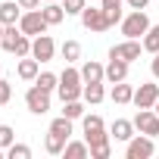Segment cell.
I'll return each mask as SVG.
<instances>
[{"label":"cell","instance_id":"6da1fadb","mask_svg":"<svg viewBox=\"0 0 159 159\" xmlns=\"http://www.w3.org/2000/svg\"><path fill=\"white\" fill-rule=\"evenodd\" d=\"M150 16L143 13V10H131L125 19H122V34L125 38H143L147 31H150Z\"/></svg>","mask_w":159,"mask_h":159},{"label":"cell","instance_id":"7a4b0ae2","mask_svg":"<svg viewBox=\"0 0 159 159\" xmlns=\"http://www.w3.org/2000/svg\"><path fill=\"white\" fill-rule=\"evenodd\" d=\"M153 153H156V143L150 134H134L125 147V159H150Z\"/></svg>","mask_w":159,"mask_h":159},{"label":"cell","instance_id":"3957f363","mask_svg":"<svg viewBox=\"0 0 159 159\" xmlns=\"http://www.w3.org/2000/svg\"><path fill=\"white\" fill-rule=\"evenodd\" d=\"M81 25H84L88 31H94V34H100V31L112 28V25H109V16H106V10H103V7H100V10L84 7V10H81Z\"/></svg>","mask_w":159,"mask_h":159},{"label":"cell","instance_id":"277c9868","mask_svg":"<svg viewBox=\"0 0 159 159\" xmlns=\"http://www.w3.org/2000/svg\"><path fill=\"white\" fill-rule=\"evenodd\" d=\"M19 28H22L28 38H38V34H44L50 25H47V19H44V13H41V10H25V13H22V19H19Z\"/></svg>","mask_w":159,"mask_h":159},{"label":"cell","instance_id":"5b68a950","mask_svg":"<svg viewBox=\"0 0 159 159\" xmlns=\"http://www.w3.org/2000/svg\"><path fill=\"white\" fill-rule=\"evenodd\" d=\"M140 53H143V41H137V38H125L122 44L109 47V56H112V59H125V62L140 59Z\"/></svg>","mask_w":159,"mask_h":159},{"label":"cell","instance_id":"8992f818","mask_svg":"<svg viewBox=\"0 0 159 159\" xmlns=\"http://www.w3.org/2000/svg\"><path fill=\"white\" fill-rule=\"evenodd\" d=\"M25 106H28V112H34V116H44V112L50 109V91H44V88L31 84V88L25 91Z\"/></svg>","mask_w":159,"mask_h":159},{"label":"cell","instance_id":"52a82bcc","mask_svg":"<svg viewBox=\"0 0 159 159\" xmlns=\"http://www.w3.org/2000/svg\"><path fill=\"white\" fill-rule=\"evenodd\" d=\"M53 53H56V44H53V38H50L47 31L38 34V38H31V56H34L38 62H50Z\"/></svg>","mask_w":159,"mask_h":159},{"label":"cell","instance_id":"ba28073f","mask_svg":"<svg viewBox=\"0 0 159 159\" xmlns=\"http://www.w3.org/2000/svg\"><path fill=\"white\" fill-rule=\"evenodd\" d=\"M156 100H159V84H153V81H147V84H140V88H134V106L137 109H153L156 106Z\"/></svg>","mask_w":159,"mask_h":159},{"label":"cell","instance_id":"9c48e42d","mask_svg":"<svg viewBox=\"0 0 159 159\" xmlns=\"http://www.w3.org/2000/svg\"><path fill=\"white\" fill-rule=\"evenodd\" d=\"M134 128L140 134H150V137H159V112L156 109H140L134 116Z\"/></svg>","mask_w":159,"mask_h":159},{"label":"cell","instance_id":"30bf717a","mask_svg":"<svg viewBox=\"0 0 159 159\" xmlns=\"http://www.w3.org/2000/svg\"><path fill=\"white\" fill-rule=\"evenodd\" d=\"M81 81L84 84H94V81H106V66H100L97 59H88L81 66Z\"/></svg>","mask_w":159,"mask_h":159},{"label":"cell","instance_id":"8fae6325","mask_svg":"<svg viewBox=\"0 0 159 159\" xmlns=\"http://www.w3.org/2000/svg\"><path fill=\"white\" fill-rule=\"evenodd\" d=\"M22 13L25 10L16 3V0H3V3H0V22H3V25H19Z\"/></svg>","mask_w":159,"mask_h":159},{"label":"cell","instance_id":"7c38bea8","mask_svg":"<svg viewBox=\"0 0 159 159\" xmlns=\"http://www.w3.org/2000/svg\"><path fill=\"white\" fill-rule=\"evenodd\" d=\"M128 66H131V62H125V59H112V56H109V66H106V81H109V84L125 81V78H128Z\"/></svg>","mask_w":159,"mask_h":159},{"label":"cell","instance_id":"4fadbf2b","mask_svg":"<svg viewBox=\"0 0 159 159\" xmlns=\"http://www.w3.org/2000/svg\"><path fill=\"white\" fill-rule=\"evenodd\" d=\"M16 72H19V78H22V81H34V78L41 75V62H38L34 56H22Z\"/></svg>","mask_w":159,"mask_h":159},{"label":"cell","instance_id":"5bb4252c","mask_svg":"<svg viewBox=\"0 0 159 159\" xmlns=\"http://www.w3.org/2000/svg\"><path fill=\"white\" fill-rule=\"evenodd\" d=\"M109 131H112V140H122V143H128V140L134 137V131H137V128H134V122H128V119H116Z\"/></svg>","mask_w":159,"mask_h":159},{"label":"cell","instance_id":"9a60e30c","mask_svg":"<svg viewBox=\"0 0 159 159\" xmlns=\"http://www.w3.org/2000/svg\"><path fill=\"white\" fill-rule=\"evenodd\" d=\"M109 97H112V103L125 106V103H131V100H134V88H131V84H125V81H116V84H112V91H109Z\"/></svg>","mask_w":159,"mask_h":159},{"label":"cell","instance_id":"2e32d148","mask_svg":"<svg viewBox=\"0 0 159 159\" xmlns=\"http://www.w3.org/2000/svg\"><path fill=\"white\" fill-rule=\"evenodd\" d=\"M62 156L66 159H88L91 156V147H88V140H69L66 150H62Z\"/></svg>","mask_w":159,"mask_h":159},{"label":"cell","instance_id":"e0dca14e","mask_svg":"<svg viewBox=\"0 0 159 159\" xmlns=\"http://www.w3.org/2000/svg\"><path fill=\"white\" fill-rule=\"evenodd\" d=\"M41 13H44L47 25H59V22H62V19L69 16V13H66V7H62V0H56V3H47V7L41 10Z\"/></svg>","mask_w":159,"mask_h":159},{"label":"cell","instance_id":"ac0fdd59","mask_svg":"<svg viewBox=\"0 0 159 159\" xmlns=\"http://www.w3.org/2000/svg\"><path fill=\"white\" fill-rule=\"evenodd\" d=\"M66 137L62 134H53V131H47V137H44V150L50 153V156H62V150H66Z\"/></svg>","mask_w":159,"mask_h":159},{"label":"cell","instance_id":"d6986e66","mask_svg":"<svg viewBox=\"0 0 159 159\" xmlns=\"http://www.w3.org/2000/svg\"><path fill=\"white\" fill-rule=\"evenodd\" d=\"M19 38H22V28H19V25H7V28H3V38H0V47H3L7 53H13Z\"/></svg>","mask_w":159,"mask_h":159},{"label":"cell","instance_id":"ffe728a7","mask_svg":"<svg viewBox=\"0 0 159 159\" xmlns=\"http://www.w3.org/2000/svg\"><path fill=\"white\" fill-rule=\"evenodd\" d=\"M56 94H59L62 103H69V100H81V97H84V84H59Z\"/></svg>","mask_w":159,"mask_h":159},{"label":"cell","instance_id":"44dd1931","mask_svg":"<svg viewBox=\"0 0 159 159\" xmlns=\"http://www.w3.org/2000/svg\"><path fill=\"white\" fill-rule=\"evenodd\" d=\"M106 100V91H103V81H94V84H84V103H103Z\"/></svg>","mask_w":159,"mask_h":159},{"label":"cell","instance_id":"7402d4cb","mask_svg":"<svg viewBox=\"0 0 159 159\" xmlns=\"http://www.w3.org/2000/svg\"><path fill=\"white\" fill-rule=\"evenodd\" d=\"M59 53H62L66 62H78V59H81V44H78V41H66L59 47Z\"/></svg>","mask_w":159,"mask_h":159},{"label":"cell","instance_id":"603a6c76","mask_svg":"<svg viewBox=\"0 0 159 159\" xmlns=\"http://www.w3.org/2000/svg\"><path fill=\"white\" fill-rule=\"evenodd\" d=\"M59 84H84L81 81V69H75L72 62H66V69L59 75Z\"/></svg>","mask_w":159,"mask_h":159},{"label":"cell","instance_id":"cb8c5ba5","mask_svg":"<svg viewBox=\"0 0 159 159\" xmlns=\"http://www.w3.org/2000/svg\"><path fill=\"white\" fill-rule=\"evenodd\" d=\"M50 131H53V134H62V137L69 140V137H72V119H69V116L53 119V122H50Z\"/></svg>","mask_w":159,"mask_h":159},{"label":"cell","instance_id":"d4e9b609","mask_svg":"<svg viewBox=\"0 0 159 159\" xmlns=\"http://www.w3.org/2000/svg\"><path fill=\"white\" fill-rule=\"evenodd\" d=\"M140 41H143V50L147 53H159V25H150V31Z\"/></svg>","mask_w":159,"mask_h":159},{"label":"cell","instance_id":"484cf974","mask_svg":"<svg viewBox=\"0 0 159 159\" xmlns=\"http://www.w3.org/2000/svg\"><path fill=\"white\" fill-rule=\"evenodd\" d=\"M34 84H38V88H44V91H50V94H53V91H56V88H59V75H53V72H41V75H38V78H34Z\"/></svg>","mask_w":159,"mask_h":159},{"label":"cell","instance_id":"4316f807","mask_svg":"<svg viewBox=\"0 0 159 159\" xmlns=\"http://www.w3.org/2000/svg\"><path fill=\"white\" fill-rule=\"evenodd\" d=\"M7 156H10V159H31V147H28V143H16V140H13V143L7 147Z\"/></svg>","mask_w":159,"mask_h":159},{"label":"cell","instance_id":"83f0119b","mask_svg":"<svg viewBox=\"0 0 159 159\" xmlns=\"http://www.w3.org/2000/svg\"><path fill=\"white\" fill-rule=\"evenodd\" d=\"M62 116H69L72 122L81 119V116H84V103H81V100H69V103H62Z\"/></svg>","mask_w":159,"mask_h":159},{"label":"cell","instance_id":"f1b7e54d","mask_svg":"<svg viewBox=\"0 0 159 159\" xmlns=\"http://www.w3.org/2000/svg\"><path fill=\"white\" fill-rule=\"evenodd\" d=\"M81 128H84V134H91V131H103V119L100 116H81Z\"/></svg>","mask_w":159,"mask_h":159},{"label":"cell","instance_id":"f546056e","mask_svg":"<svg viewBox=\"0 0 159 159\" xmlns=\"http://www.w3.org/2000/svg\"><path fill=\"white\" fill-rule=\"evenodd\" d=\"M13 53H16L19 59H22V56H31V38H28L25 31H22V38L16 41V50H13Z\"/></svg>","mask_w":159,"mask_h":159},{"label":"cell","instance_id":"4dcf8cb0","mask_svg":"<svg viewBox=\"0 0 159 159\" xmlns=\"http://www.w3.org/2000/svg\"><path fill=\"white\" fill-rule=\"evenodd\" d=\"M109 153H112V140H106V143H97V147H91V159H109Z\"/></svg>","mask_w":159,"mask_h":159},{"label":"cell","instance_id":"1f68e13d","mask_svg":"<svg viewBox=\"0 0 159 159\" xmlns=\"http://www.w3.org/2000/svg\"><path fill=\"white\" fill-rule=\"evenodd\" d=\"M13 140H16V131H13L10 125H0V150H7Z\"/></svg>","mask_w":159,"mask_h":159},{"label":"cell","instance_id":"d6a6232c","mask_svg":"<svg viewBox=\"0 0 159 159\" xmlns=\"http://www.w3.org/2000/svg\"><path fill=\"white\" fill-rule=\"evenodd\" d=\"M62 7H66L69 16H81V10H84L88 3H84V0H62Z\"/></svg>","mask_w":159,"mask_h":159},{"label":"cell","instance_id":"836d02e7","mask_svg":"<svg viewBox=\"0 0 159 159\" xmlns=\"http://www.w3.org/2000/svg\"><path fill=\"white\" fill-rule=\"evenodd\" d=\"M10 97H13L10 81H7V78H0V106H3V103H10Z\"/></svg>","mask_w":159,"mask_h":159},{"label":"cell","instance_id":"e575fe53","mask_svg":"<svg viewBox=\"0 0 159 159\" xmlns=\"http://www.w3.org/2000/svg\"><path fill=\"white\" fill-rule=\"evenodd\" d=\"M22 10H41V0H16Z\"/></svg>","mask_w":159,"mask_h":159},{"label":"cell","instance_id":"d590c367","mask_svg":"<svg viewBox=\"0 0 159 159\" xmlns=\"http://www.w3.org/2000/svg\"><path fill=\"white\" fill-rule=\"evenodd\" d=\"M147 3H150V0H125L128 10H147Z\"/></svg>","mask_w":159,"mask_h":159},{"label":"cell","instance_id":"8d00e7d4","mask_svg":"<svg viewBox=\"0 0 159 159\" xmlns=\"http://www.w3.org/2000/svg\"><path fill=\"white\" fill-rule=\"evenodd\" d=\"M150 72H153V78L159 81V53H153V62H150Z\"/></svg>","mask_w":159,"mask_h":159},{"label":"cell","instance_id":"74e56055","mask_svg":"<svg viewBox=\"0 0 159 159\" xmlns=\"http://www.w3.org/2000/svg\"><path fill=\"white\" fill-rule=\"evenodd\" d=\"M125 0H103V10H122Z\"/></svg>","mask_w":159,"mask_h":159},{"label":"cell","instance_id":"f35d334b","mask_svg":"<svg viewBox=\"0 0 159 159\" xmlns=\"http://www.w3.org/2000/svg\"><path fill=\"white\" fill-rule=\"evenodd\" d=\"M3 28H7V25H3V22H0V38H3Z\"/></svg>","mask_w":159,"mask_h":159},{"label":"cell","instance_id":"ab89813d","mask_svg":"<svg viewBox=\"0 0 159 159\" xmlns=\"http://www.w3.org/2000/svg\"><path fill=\"white\" fill-rule=\"evenodd\" d=\"M153 109H156V112H159V100H156V106H153Z\"/></svg>","mask_w":159,"mask_h":159},{"label":"cell","instance_id":"60d3db41","mask_svg":"<svg viewBox=\"0 0 159 159\" xmlns=\"http://www.w3.org/2000/svg\"><path fill=\"white\" fill-rule=\"evenodd\" d=\"M44 3H56V0H44Z\"/></svg>","mask_w":159,"mask_h":159}]
</instances>
